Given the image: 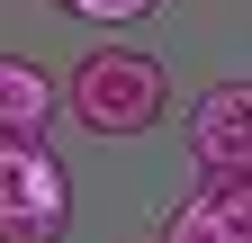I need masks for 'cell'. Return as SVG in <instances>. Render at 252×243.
<instances>
[{"label":"cell","mask_w":252,"mask_h":243,"mask_svg":"<svg viewBox=\"0 0 252 243\" xmlns=\"http://www.w3.org/2000/svg\"><path fill=\"white\" fill-rule=\"evenodd\" d=\"M162 99H171V81L135 45H99V54L72 63V117L90 135H144L153 117H162Z\"/></svg>","instance_id":"cell-1"},{"label":"cell","mask_w":252,"mask_h":243,"mask_svg":"<svg viewBox=\"0 0 252 243\" xmlns=\"http://www.w3.org/2000/svg\"><path fill=\"white\" fill-rule=\"evenodd\" d=\"M72 225V171L45 153V135L0 144V243H54Z\"/></svg>","instance_id":"cell-2"},{"label":"cell","mask_w":252,"mask_h":243,"mask_svg":"<svg viewBox=\"0 0 252 243\" xmlns=\"http://www.w3.org/2000/svg\"><path fill=\"white\" fill-rule=\"evenodd\" d=\"M189 162H198V180L252 171V81H216L189 108Z\"/></svg>","instance_id":"cell-3"},{"label":"cell","mask_w":252,"mask_h":243,"mask_svg":"<svg viewBox=\"0 0 252 243\" xmlns=\"http://www.w3.org/2000/svg\"><path fill=\"white\" fill-rule=\"evenodd\" d=\"M54 99H63V90L45 81V63H27V54L0 63V135H45Z\"/></svg>","instance_id":"cell-4"},{"label":"cell","mask_w":252,"mask_h":243,"mask_svg":"<svg viewBox=\"0 0 252 243\" xmlns=\"http://www.w3.org/2000/svg\"><path fill=\"white\" fill-rule=\"evenodd\" d=\"M162 243H225V207H216V189L198 180L180 207H171V225H162Z\"/></svg>","instance_id":"cell-5"},{"label":"cell","mask_w":252,"mask_h":243,"mask_svg":"<svg viewBox=\"0 0 252 243\" xmlns=\"http://www.w3.org/2000/svg\"><path fill=\"white\" fill-rule=\"evenodd\" d=\"M216 207H225V243H252V171H225V180H207Z\"/></svg>","instance_id":"cell-6"},{"label":"cell","mask_w":252,"mask_h":243,"mask_svg":"<svg viewBox=\"0 0 252 243\" xmlns=\"http://www.w3.org/2000/svg\"><path fill=\"white\" fill-rule=\"evenodd\" d=\"M81 18H99V27H135V18H153L162 0H72Z\"/></svg>","instance_id":"cell-7"}]
</instances>
